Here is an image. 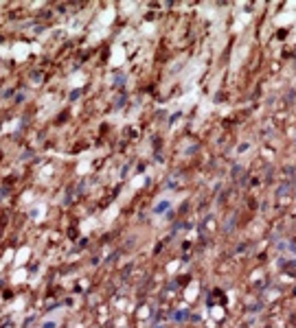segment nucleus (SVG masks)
<instances>
[{
    "instance_id": "nucleus-3",
    "label": "nucleus",
    "mask_w": 296,
    "mask_h": 328,
    "mask_svg": "<svg viewBox=\"0 0 296 328\" xmlns=\"http://www.w3.org/2000/svg\"><path fill=\"white\" fill-rule=\"evenodd\" d=\"M158 328H160V326H158Z\"/></svg>"
},
{
    "instance_id": "nucleus-2",
    "label": "nucleus",
    "mask_w": 296,
    "mask_h": 328,
    "mask_svg": "<svg viewBox=\"0 0 296 328\" xmlns=\"http://www.w3.org/2000/svg\"><path fill=\"white\" fill-rule=\"evenodd\" d=\"M44 328H55V322H46V324H44Z\"/></svg>"
},
{
    "instance_id": "nucleus-1",
    "label": "nucleus",
    "mask_w": 296,
    "mask_h": 328,
    "mask_svg": "<svg viewBox=\"0 0 296 328\" xmlns=\"http://www.w3.org/2000/svg\"><path fill=\"white\" fill-rule=\"evenodd\" d=\"M169 206H171L169 201H160V203H158V206H156V208H154V212H156V214H160V212H165V210H167Z\"/></svg>"
}]
</instances>
